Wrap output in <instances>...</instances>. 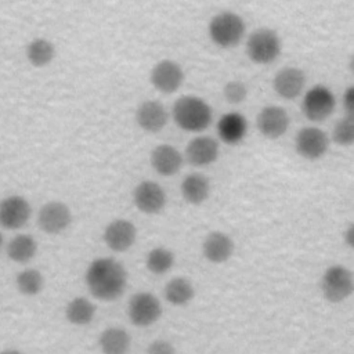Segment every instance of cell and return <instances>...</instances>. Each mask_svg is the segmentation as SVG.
Listing matches in <instances>:
<instances>
[{"instance_id":"obj_1","label":"cell","mask_w":354,"mask_h":354,"mask_svg":"<svg viewBox=\"0 0 354 354\" xmlns=\"http://www.w3.org/2000/svg\"><path fill=\"white\" fill-rule=\"evenodd\" d=\"M84 279L90 293L104 301L119 299L127 286L126 268L112 257L94 259L86 270Z\"/></svg>"},{"instance_id":"obj_2","label":"cell","mask_w":354,"mask_h":354,"mask_svg":"<svg viewBox=\"0 0 354 354\" xmlns=\"http://www.w3.org/2000/svg\"><path fill=\"white\" fill-rule=\"evenodd\" d=\"M210 105L196 95H183L173 105V119L185 131H202L212 123Z\"/></svg>"},{"instance_id":"obj_3","label":"cell","mask_w":354,"mask_h":354,"mask_svg":"<svg viewBox=\"0 0 354 354\" xmlns=\"http://www.w3.org/2000/svg\"><path fill=\"white\" fill-rule=\"evenodd\" d=\"M209 36L214 44L223 48H231L239 44L245 35L243 19L231 11L216 14L209 22Z\"/></svg>"},{"instance_id":"obj_4","label":"cell","mask_w":354,"mask_h":354,"mask_svg":"<svg viewBox=\"0 0 354 354\" xmlns=\"http://www.w3.org/2000/svg\"><path fill=\"white\" fill-rule=\"evenodd\" d=\"M248 57L256 64H271L281 53V39L275 30L260 28L246 41Z\"/></svg>"},{"instance_id":"obj_5","label":"cell","mask_w":354,"mask_h":354,"mask_svg":"<svg viewBox=\"0 0 354 354\" xmlns=\"http://www.w3.org/2000/svg\"><path fill=\"white\" fill-rule=\"evenodd\" d=\"M354 282L351 271L343 266H330L325 270L321 279L324 297L330 303L346 300L353 293Z\"/></svg>"},{"instance_id":"obj_6","label":"cell","mask_w":354,"mask_h":354,"mask_svg":"<svg viewBox=\"0 0 354 354\" xmlns=\"http://www.w3.org/2000/svg\"><path fill=\"white\" fill-rule=\"evenodd\" d=\"M127 315L133 325L140 328L149 326L162 315L160 301L149 292H138L129 301Z\"/></svg>"},{"instance_id":"obj_7","label":"cell","mask_w":354,"mask_h":354,"mask_svg":"<svg viewBox=\"0 0 354 354\" xmlns=\"http://www.w3.org/2000/svg\"><path fill=\"white\" fill-rule=\"evenodd\" d=\"M336 100L333 93L322 84L311 87L303 98V113L313 122H321L329 118L335 109Z\"/></svg>"},{"instance_id":"obj_8","label":"cell","mask_w":354,"mask_h":354,"mask_svg":"<svg viewBox=\"0 0 354 354\" xmlns=\"http://www.w3.org/2000/svg\"><path fill=\"white\" fill-rule=\"evenodd\" d=\"M72 223V213L66 203L51 201L44 203L37 214V224L41 231L50 235L64 232Z\"/></svg>"},{"instance_id":"obj_9","label":"cell","mask_w":354,"mask_h":354,"mask_svg":"<svg viewBox=\"0 0 354 354\" xmlns=\"http://www.w3.org/2000/svg\"><path fill=\"white\" fill-rule=\"evenodd\" d=\"M329 147V138L326 133L318 127H303L297 131L295 138L296 152L307 159L317 160L322 158Z\"/></svg>"},{"instance_id":"obj_10","label":"cell","mask_w":354,"mask_h":354,"mask_svg":"<svg viewBox=\"0 0 354 354\" xmlns=\"http://www.w3.org/2000/svg\"><path fill=\"white\" fill-rule=\"evenodd\" d=\"M149 80L158 91L171 94L183 84L184 72L177 62L171 59H162L151 69Z\"/></svg>"},{"instance_id":"obj_11","label":"cell","mask_w":354,"mask_h":354,"mask_svg":"<svg viewBox=\"0 0 354 354\" xmlns=\"http://www.w3.org/2000/svg\"><path fill=\"white\" fill-rule=\"evenodd\" d=\"M30 214V203L21 195H10L0 201V225L7 230L24 227Z\"/></svg>"},{"instance_id":"obj_12","label":"cell","mask_w":354,"mask_h":354,"mask_svg":"<svg viewBox=\"0 0 354 354\" xmlns=\"http://www.w3.org/2000/svg\"><path fill=\"white\" fill-rule=\"evenodd\" d=\"M133 202L136 207L145 214H156L166 205V192L155 181H141L133 191Z\"/></svg>"},{"instance_id":"obj_13","label":"cell","mask_w":354,"mask_h":354,"mask_svg":"<svg viewBox=\"0 0 354 354\" xmlns=\"http://www.w3.org/2000/svg\"><path fill=\"white\" fill-rule=\"evenodd\" d=\"M137 238L136 225L124 218L111 221L104 230V242L113 252H126Z\"/></svg>"},{"instance_id":"obj_14","label":"cell","mask_w":354,"mask_h":354,"mask_svg":"<svg viewBox=\"0 0 354 354\" xmlns=\"http://www.w3.org/2000/svg\"><path fill=\"white\" fill-rule=\"evenodd\" d=\"M257 129L259 131L270 138L275 140L283 136L289 127V116L286 111L277 105H270L263 108L257 115Z\"/></svg>"},{"instance_id":"obj_15","label":"cell","mask_w":354,"mask_h":354,"mask_svg":"<svg viewBox=\"0 0 354 354\" xmlns=\"http://www.w3.org/2000/svg\"><path fill=\"white\" fill-rule=\"evenodd\" d=\"M185 158L192 166H209L218 158V142L209 136L195 137L185 148Z\"/></svg>"},{"instance_id":"obj_16","label":"cell","mask_w":354,"mask_h":354,"mask_svg":"<svg viewBox=\"0 0 354 354\" xmlns=\"http://www.w3.org/2000/svg\"><path fill=\"white\" fill-rule=\"evenodd\" d=\"M306 75L301 69L295 66H285L279 69L272 80L275 93L286 100L296 98L304 88Z\"/></svg>"},{"instance_id":"obj_17","label":"cell","mask_w":354,"mask_h":354,"mask_svg":"<svg viewBox=\"0 0 354 354\" xmlns=\"http://www.w3.org/2000/svg\"><path fill=\"white\" fill-rule=\"evenodd\" d=\"M136 120L142 130L148 133H158L167 123V112L162 102L148 100L138 105L136 111Z\"/></svg>"},{"instance_id":"obj_18","label":"cell","mask_w":354,"mask_h":354,"mask_svg":"<svg viewBox=\"0 0 354 354\" xmlns=\"http://www.w3.org/2000/svg\"><path fill=\"white\" fill-rule=\"evenodd\" d=\"M151 166L160 176H174L183 166V155L173 145L160 144L151 152Z\"/></svg>"},{"instance_id":"obj_19","label":"cell","mask_w":354,"mask_h":354,"mask_svg":"<svg viewBox=\"0 0 354 354\" xmlns=\"http://www.w3.org/2000/svg\"><path fill=\"white\" fill-rule=\"evenodd\" d=\"M202 252L206 260L214 264L227 261L234 253V242L230 235L221 231L210 232L202 245Z\"/></svg>"},{"instance_id":"obj_20","label":"cell","mask_w":354,"mask_h":354,"mask_svg":"<svg viewBox=\"0 0 354 354\" xmlns=\"http://www.w3.org/2000/svg\"><path fill=\"white\" fill-rule=\"evenodd\" d=\"M248 131V122L243 115L238 112H228L223 115L217 123V133L223 142L235 145L239 144Z\"/></svg>"},{"instance_id":"obj_21","label":"cell","mask_w":354,"mask_h":354,"mask_svg":"<svg viewBox=\"0 0 354 354\" xmlns=\"http://www.w3.org/2000/svg\"><path fill=\"white\" fill-rule=\"evenodd\" d=\"M98 344L102 354H127L130 350L131 337L126 329L109 326L101 332Z\"/></svg>"},{"instance_id":"obj_22","label":"cell","mask_w":354,"mask_h":354,"mask_svg":"<svg viewBox=\"0 0 354 354\" xmlns=\"http://www.w3.org/2000/svg\"><path fill=\"white\" fill-rule=\"evenodd\" d=\"M210 194V183L206 176L201 173H191L184 177L181 183V195L185 202L191 205L203 203Z\"/></svg>"},{"instance_id":"obj_23","label":"cell","mask_w":354,"mask_h":354,"mask_svg":"<svg viewBox=\"0 0 354 354\" xmlns=\"http://www.w3.org/2000/svg\"><path fill=\"white\" fill-rule=\"evenodd\" d=\"M7 256L15 263L30 261L37 252V242L29 234H19L14 236L7 245Z\"/></svg>"},{"instance_id":"obj_24","label":"cell","mask_w":354,"mask_h":354,"mask_svg":"<svg viewBox=\"0 0 354 354\" xmlns=\"http://www.w3.org/2000/svg\"><path fill=\"white\" fill-rule=\"evenodd\" d=\"M163 295L170 304L185 306L194 299L195 289L189 279L184 277H176L166 283L163 289Z\"/></svg>"},{"instance_id":"obj_25","label":"cell","mask_w":354,"mask_h":354,"mask_svg":"<svg viewBox=\"0 0 354 354\" xmlns=\"http://www.w3.org/2000/svg\"><path fill=\"white\" fill-rule=\"evenodd\" d=\"M25 55L30 65L36 68H43L54 59L55 48L50 40L44 37H36L26 44Z\"/></svg>"},{"instance_id":"obj_26","label":"cell","mask_w":354,"mask_h":354,"mask_svg":"<svg viewBox=\"0 0 354 354\" xmlns=\"http://www.w3.org/2000/svg\"><path fill=\"white\" fill-rule=\"evenodd\" d=\"M65 317L73 325H88L95 317V306L86 297H73L65 307Z\"/></svg>"},{"instance_id":"obj_27","label":"cell","mask_w":354,"mask_h":354,"mask_svg":"<svg viewBox=\"0 0 354 354\" xmlns=\"http://www.w3.org/2000/svg\"><path fill=\"white\" fill-rule=\"evenodd\" d=\"M174 264V254L170 249L158 246L148 252L145 266L155 275L166 274Z\"/></svg>"},{"instance_id":"obj_28","label":"cell","mask_w":354,"mask_h":354,"mask_svg":"<svg viewBox=\"0 0 354 354\" xmlns=\"http://www.w3.org/2000/svg\"><path fill=\"white\" fill-rule=\"evenodd\" d=\"M17 289L25 296H36L44 286V278L36 268L22 270L15 278Z\"/></svg>"},{"instance_id":"obj_29","label":"cell","mask_w":354,"mask_h":354,"mask_svg":"<svg viewBox=\"0 0 354 354\" xmlns=\"http://www.w3.org/2000/svg\"><path fill=\"white\" fill-rule=\"evenodd\" d=\"M333 141L337 145L342 147H348L354 142V120L353 116H346L340 120L333 127Z\"/></svg>"},{"instance_id":"obj_30","label":"cell","mask_w":354,"mask_h":354,"mask_svg":"<svg viewBox=\"0 0 354 354\" xmlns=\"http://www.w3.org/2000/svg\"><path fill=\"white\" fill-rule=\"evenodd\" d=\"M223 94H224V97L228 102L239 104V102L245 101V98L248 95V90H246V86L242 82L231 80L224 86Z\"/></svg>"},{"instance_id":"obj_31","label":"cell","mask_w":354,"mask_h":354,"mask_svg":"<svg viewBox=\"0 0 354 354\" xmlns=\"http://www.w3.org/2000/svg\"><path fill=\"white\" fill-rule=\"evenodd\" d=\"M145 354H176V348L170 342L156 339L148 344Z\"/></svg>"},{"instance_id":"obj_32","label":"cell","mask_w":354,"mask_h":354,"mask_svg":"<svg viewBox=\"0 0 354 354\" xmlns=\"http://www.w3.org/2000/svg\"><path fill=\"white\" fill-rule=\"evenodd\" d=\"M343 105L348 116H353V109H354V88L350 86L344 94H343Z\"/></svg>"},{"instance_id":"obj_33","label":"cell","mask_w":354,"mask_h":354,"mask_svg":"<svg viewBox=\"0 0 354 354\" xmlns=\"http://www.w3.org/2000/svg\"><path fill=\"white\" fill-rule=\"evenodd\" d=\"M0 354H24V353H21L19 350H14V348H7V350H3V351H0Z\"/></svg>"},{"instance_id":"obj_34","label":"cell","mask_w":354,"mask_h":354,"mask_svg":"<svg viewBox=\"0 0 354 354\" xmlns=\"http://www.w3.org/2000/svg\"><path fill=\"white\" fill-rule=\"evenodd\" d=\"M1 245H3V236H1V234H0V248H1Z\"/></svg>"}]
</instances>
